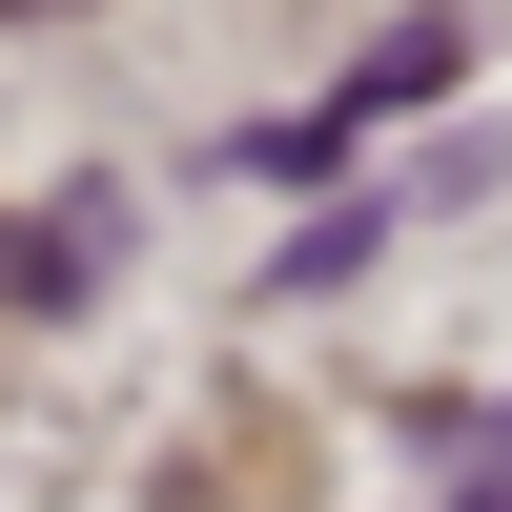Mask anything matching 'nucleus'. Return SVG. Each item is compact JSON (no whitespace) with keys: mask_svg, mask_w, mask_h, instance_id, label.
Listing matches in <instances>:
<instances>
[{"mask_svg":"<svg viewBox=\"0 0 512 512\" xmlns=\"http://www.w3.org/2000/svg\"><path fill=\"white\" fill-rule=\"evenodd\" d=\"M0 21H62V0H0Z\"/></svg>","mask_w":512,"mask_h":512,"instance_id":"1","label":"nucleus"}]
</instances>
